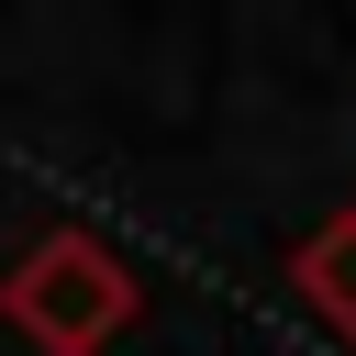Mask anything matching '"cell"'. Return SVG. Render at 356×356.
<instances>
[{"mask_svg": "<svg viewBox=\"0 0 356 356\" xmlns=\"http://www.w3.org/2000/svg\"><path fill=\"white\" fill-rule=\"evenodd\" d=\"M0 323H11L33 356H100V345L134 323V267H122L100 234H44V245L11 256Z\"/></svg>", "mask_w": 356, "mask_h": 356, "instance_id": "cell-1", "label": "cell"}, {"mask_svg": "<svg viewBox=\"0 0 356 356\" xmlns=\"http://www.w3.org/2000/svg\"><path fill=\"white\" fill-rule=\"evenodd\" d=\"M289 278H300V300H312V312L356 345V200H345V211H334V222L289 256Z\"/></svg>", "mask_w": 356, "mask_h": 356, "instance_id": "cell-2", "label": "cell"}]
</instances>
